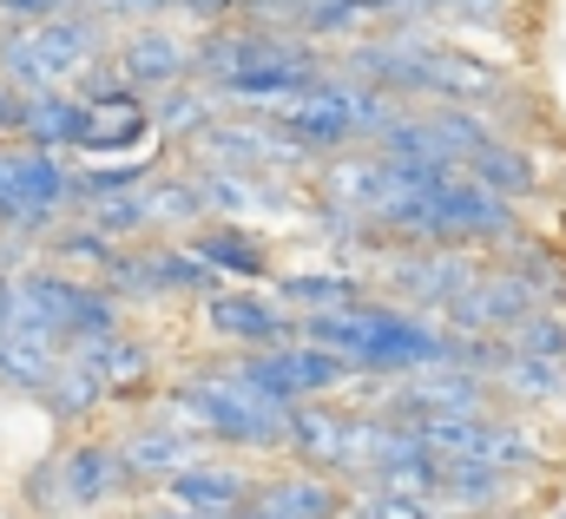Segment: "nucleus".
I'll use <instances>...</instances> for the list:
<instances>
[{"mask_svg": "<svg viewBox=\"0 0 566 519\" xmlns=\"http://www.w3.org/2000/svg\"><path fill=\"white\" fill-rule=\"evenodd\" d=\"M468 178L481 184V191H494V198H507V204H534L541 198V158H534V145H521V138H494L488 151H474L468 158Z\"/></svg>", "mask_w": 566, "mask_h": 519, "instance_id": "20", "label": "nucleus"}, {"mask_svg": "<svg viewBox=\"0 0 566 519\" xmlns=\"http://www.w3.org/2000/svg\"><path fill=\"white\" fill-rule=\"evenodd\" d=\"M20 131H27V93L0 80V145H20Z\"/></svg>", "mask_w": 566, "mask_h": 519, "instance_id": "36", "label": "nucleus"}, {"mask_svg": "<svg viewBox=\"0 0 566 519\" xmlns=\"http://www.w3.org/2000/svg\"><path fill=\"white\" fill-rule=\"evenodd\" d=\"M119 251H126V244H113V237L93 231L86 218H66V224L46 231L40 263H53V269H66V276H86V283H106V269L119 263Z\"/></svg>", "mask_w": 566, "mask_h": 519, "instance_id": "22", "label": "nucleus"}, {"mask_svg": "<svg viewBox=\"0 0 566 519\" xmlns=\"http://www.w3.org/2000/svg\"><path fill=\"white\" fill-rule=\"evenodd\" d=\"M494 389H501V401H507V414H534V407H566V369L514 356V362H507V369L494 375Z\"/></svg>", "mask_w": 566, "mask_h": 519, "instance_id": "28", "label": "nucleus"}, {"mask_svg": "<svg viewBox=\"0 0 566 519\" xmlns=\"http://www.w3.org/2000/svg\"><path fill=\"white\" fill-rule=\"evenodd\" d=\"M231 375L244 389H258L277 407H303V401H343L356 389V369L316 342H290V349H258V356H224Z\"/></svg>", "mask_w": 566, "mask_h": 519, "instance_id": "5", "label": "nucleus"}, {"mask_svg": "<svg viewBox=\"0 0 566 519\" xmlns=\"http://www.w3.org/2000/svg\"><path fill=\"white\" fill-rule=\"evenodd\" d=\"M139 20H178V0H126V27Z\"/></svg>", "mask_w": 566, "mask_h": 519, "instance_id": "38", "label": "nucleus"}, {"mask_svg": "<svg viewBox=\"0 0 566 519\" xmlns=\"http://www.w3.org/2000/svg\"><path fill=\"white\" fill-rule=\"evenodd\" d=\"M283 460L349 487V401H303V407H290Z\"/></svg>", "mask_w": 566, "mask_h": 519, "instance_id": "14", "label": "nucleus"}, {"mask_svg": "<svg viewBox=\"0 0 566 519\" xmlns=\"http://www.w3.org/2000/svg\"><path fill=\"white\" fill-rule=\"evenodd\" d=\"M145 198V218H151V237H191L211 211H205V191H198V178L178 165V158H165L158 165V178L139 191Z\"/></svg>", "mask_w": 566, "mask_h": 519, "instance_id": "21", "label": "nucleus"}, {"mask_svg": "<svg viewBox=\"0 0 566 519\" xmlns=\"http://www.w3.org/2000/svg\"><path fill=\"white\" fill-rule=\"evenodd\" d=\"M53 454H60V507H66V519H99V513H113V507L139 500V487H133L126 454H119L113 434L93 427V434L60 441Z\"/></svg>", "mask_w": 566, "mask_h": 519, "instance_id": "6", "label": "nucleus"}, {"mask_svg": "<svg viewBox=\"0 0 566 519\" xmlns=\"http://www.w3.org/2000/svg\"><path fill=\"white\" fill-rule=\"evenodd\" d=\"M258 519H343L349 513V487L310 467H264L258 474Z\"/></svg>", "mask_w": 566, "mask_h": 519, "instance_id": "15", "label": "nucleus"}, {"mask_svg": "<svg viewBox=\"0 0 566 519\" xmlns=\"http://www.w3.org/2000/svg\"><path fill=\"white\" fill-rule=\"evenodd\" d=\"M514 13V0H441V20H461V27H501Z\"/></svg>", "mask_w": 566, "mask_h": 519, "instance_id": "34", "label": "nucleus"}, {"mask_svg": "<svg viewBox=\"0 0 566 519\" xmlns=\"http://www.w3.org/2000/svg\"><path fill=\"white\" fill-rule=\"evenodd\" d=\"M145 145L158 151V131H151V99H113V106H86V145L73 165H113V158H139Z\"/></svg>", "mask_w": 566, "mask_h": 519, "instance_id": "17", "label": "nucleus"}, {"mask_svg": "<svg viewBox=\"0 0 566 519\" xmlns=\"http://www.w3.org/2000/svg\"><path fill=\"white\" fill-rule=\"evenodd\" d=\"M158 407H171L211 454H283L290 407L264 401L258 389H244L224 356L178 369L165 382V394H158Z\"/></svg>", "mask_w": 566, "mask_h": 519, "instance_id": "2", "label": "nucleus"}, {"mask_svg": "<svg viewBox=\"0 0 566 519\" xmlns=\"http://www.w3.org/2000/svg\"><path fill=\"white\" fill-rule=\"evenodd\" d=\"M66 369V349L46 342V336H27V329H7L0 336V389L20 394V401H40L46 382Z\"/></svg>", "mask_w": 566, "mask_h": 519, "instance_id": "23", "label": "nucleus"}, {"mask_svg": "<svg viewBox=\"0 0 566 519\" xmlns=\"http://www.w3.org/2000/svg\"><path fill=\"white\" fill-rule=\"evenodd\" d=\"M277 126L290 131V145H303L316 165L336 158V151H356L363 131H356V80L349 73H329L316 93H303L290 113H277Z\"/></svg>", "mask_w": 566, "mask_h": 519, "instance_id": "11", "label": "nucleus"}, {"mask_svg": "<svg viewBox=\"0 0 566 519\" xmlns=\"http://www.w3.org/2000/svg\"><path fill=\"white\" fill-rule=\"evenodd\" d=\"M527 494V480L481 467V460H441V487H434V513L441 519H488V513H514Z\"/></svg>", "mask_w": 566, "mask_h": 519, "instance_id": "16", "label": "nucleus"}, {"mask_svg": "<svg viewBox=\"0 0 566 519\" xmlns=\"http://www.w3.org/2000/svg\"><path fill=\"white\" fill-rule=\"evenodd\" d=\"M0 184H7V145H0Z\"/></svg>", "mask_w": 566, "mask_h": 519, "instance_id": "41", "label": "nucleus"}, {"mask_svg": "<svg viewBox=\"0 0 566 519\" xmlns=\"http://www.w3.org/2000/svg\"><path fill=\"white\" fill-rule=\"evenodd\" d=\"M126 303L106 289V283H86V276H66L53 263H33L13 276V329L27 336H46L60 349L73 342H93V336H113L126 329Z\"/></svg>", "mask_w": 566, "mask_h": 519, "instance_id": "3", "label": "nucleus"}, {"mask_svg": "<svg viewBox=\"0 0 566 519\" xmlns=\"http://www.w3.org/2000/svg\"><path fill=\"white\" fill-rule=\"evenodd\" d=\"M73 13V0H0V27H46Z\"/></svg>", "mask_w": 566, "mask_h": 519, "instance_id": "33", "label": "nucleus"}, {"mask_svg": "<svg viewBox=\"0 0 566 519\" xmlns=\"http://www.w3.org/2000/svg\"><path fill=\"white\" fill-rule=\"evenodd\" d=\"M191 40H198V33H185L178 20H139V27H119V40H113V66H119V80H126L139 99H158V93L198 80V66H191Z\"/></svg>", "mask_w": 566, "mask_h": 519, "instance_id": "10", "label": "nucleus"}, {"mask_svg": "<svg viewBox=\"0 0 566 519\" xmlns=\"http://www.w3.org/2000/svg\"><path fill=\"white\" fill-rule=\"evenodd\" d=\"M158 500L178 507V513H191V519H238L258 500V467L224 460V454H205V460H191Z\"/></svg>", "mask_w": 566, "mask_h": 519, "instance_id": "13", "label": "nucleus"}, {"mask_svg": "<svg viewBox=\"0 0 566 519\" xmlns=\"http://www.w3.org/2000/svg\"><path fill=\"white\" fill-rule=\"evenodd\" d=\"M185 251L198 263H211L224 283H238V289H271L283 276L277 263V244L258 231V224H231V218H205L191 237H185Z\"/></svg>", "mask_w": 566, "mask_h": 519, "instance_id": "12", "label": "nucleus"}, {"mask_svg": "<svg viewBox=\"0 0 566 519\" xmlns=\"http://www.w3.org/2000/svg\"><path fill=\"white\" fill-rule=\"evenodd\" d=\"M231 13H238V0H178V20H191V27H218Z\"/></svg>", "mask_w": 566, "mask_h": 519, "instance_id": "37", "label": "nucleus"}, {"mask_svg": "<svg viewBox=\"0 0 566 519\" xmlns=\"http://www.w3.org/2000/svg\"><path fill=\"white\" fill-rule=\"evenodd\" d=\"M20 145L53 151V158H80V145H86V106H80L73 93H33V99H27V131H20Z\"/></svg>", "mask_w": 566, "mask_h": 519, "instance_id": "24", "label": "nucleus"}, {"mask_svg": "<svg viewBox=\"0 0 566 519\" xmlns=\"http://www.w3.org/2000/svg\"><path fill=\"white\" fill-rule=\"evenodd\" d=\"M198 329L231 349V356H258V349H290L303 342V316L277 303V289H218L198 309Z\"/></svg>", "mask_w": 566, "mask_h": 519, "instance_id": "7", "label": "nucleus"}, {"mask_svg": "<svg viewBox=\"0 0 566 519\" xmlns=\"http://www.w3.org/2000/svg\"><path fill=\"white\" fill-rule=\"evenodd\" d=\"M303 342L343 356L356 369V382H402V375L454 362V336L434 316H416L389 296H369L343 316H303Z\"/></svg>", "mask_w": 566, "mask_h": 519, "instance_id": "1", "label": "nucleus"}, {"mask_svg": "<svg viewBox=\"0 0 566 519\" xmlns=\"http://www.w3.org/2000/svg\"><path fill=\"white\" fill-rule=\"evenodd\" d=\"M290 27L316 46H349V40L376 33V13H369V0H296Z\"/></svg>", "mask_w": 566, "mask_h": 519, "instance_id": "27", "label": "nucleus"}, {"mask_svg": "<svg viewBox=\"0 0 566 519\" xmlns=\"http://www.w3.org/2000/svg\"><path fill=\"white\" fill-rule=\"evenodd\" d=\"M507 342H514V356H527V362H554V369H566V309H534Z\"/></svg>", "mask_w": 566, "mask_h": 519, "instance_id": "29", "label": "nucleus"}, {"mask_svg": "<svg viewBox=\"0 0 566 519\" xmlns=\"http://www.w3.org/2000/svg\"><path fill=\"white\" fill-rule=\"evenodd\" d=\"M494 263H501V269H514L521 283H534L547 309H566V244L521 231L514 244H501V251H494Z\"/></svg>", "mask_w": 566, "mask_h": 519, "instance_id": "25", "label": "nucleus"}, {"mask_svg": "<svg viewBox=\"0 0 566 519\" xmlns=\"http://www.w3.org/2000/svg\"><path fill=\"white\" fill-rule=\"evenodd\" d=\"M231 20H244V27H290L296 20V0H238Z\"/></svg>", "mask_w": 566, "mask_h": 519, "instance_id": "35", "label": "nucleus"}, {"mask_svg": "<svg viewBox=\"0 0 566 519\" xmlns=\"http://www.w3.org/2000/svg\"><path fill=\"white\" fill-rule=\"evenodd\" d=\"M66 362H80L113 407H139L151 394H165V349L145 336V329H113V336H93V342H73Z\"/></svg>", "mask_w": 566, "mask_h": 519, "instance_id": "8", "label": "nucleus"}, {"mask_svg": "<svg viewBox=\"0 0 566 519\" xmlns=\"http://www.w3.org/2000/svg\"><path fill=\"white\" fill-rule=\"evenodd\" d=\"M99 407H113V401H106V389H99V382H93L80 362H66V369L46 382V394H40V414H46V421H53L66 441H73V434H93Z\"/></svg>", "mask_w": 566, "mask_h": 519, "instance_id": "26", "label": "nucleus"}, {"mask_svg": "<svg viewBox=\"0 0 566 519\" xmlns=\"http://www.w3.org/2000/svg\"><path fill=\"white\" fill-rule=\"evenodd\" d=\"M113 441H119V454H126V474H133L139 500H158V494L191 467V460H205V454H211V447H205V441L171 414V407H139Z\"/></svg>", "mask_w": 566, "mask_h": 519, "instance_id": "9", "label": "nucleus"}, {"mask_svg": "<svg viewBox=\"0 0 566 519\" xmlns=\"http://www.w3.org/2000/svg\"><path fill=\"white\" fill-rule=\"evenodd\" d=\"M224 119V99L205 86V80H185V86H171V93H158L151 99V131H158V145L178 158V151H191L205 131Z\"/></svg>", "mask_w": 566, "mask_h": 519, "instance_id": "19", "label": "nucleus"}, {"mask_svg": "<svg viewBox=\"0 0 566 519\" xmlns=\"http://www.w3.org/2000/svg\"><path fill=\"white\" fill-rule=\"evenodd\" d=\"M7 329H13V283L0 276V336H7Z\"/></svg>", "mask_w": 566, "mask_h": 519, "instance_id": "39", "label": "nucleus"}, {"mask_svg": "<svg viewBox=\"0 0 566 519\" xmlns=\"http://www.w3.org/2000/svg\"><path fill=\"white\" fill-rule=\"evenodd\" d=\"M20 507L33 519H66V507H60V454H53V447L27 460V474H20Z\"/></svg>", "mask_w": 566, "mask_h": 519, "instance_id": "30", "label": "nucleus"}, {"mask_svg": "<svg viewBox=\"0 0 566 519\" xmlns=\"http://www.w3.org/2000/svg\"><path fill=\"white\" fill-rule=\"evenodd\" d=\"M106 289L133 309H171V303H211L218 289H231L211 263H198L185 251V237H145V244H126L119 263L106 269Z\"/></svg>", "mask_w": 566, "mask_h": 519, "instance_id": "4", "label": "nucleus"}, {"mask_svg": "<svg viewBox=\"0 0 566 519\" xmlns=\"http://www.w3.org/2000/svg\"><path fill=\"white\" fill-rule=\"evenodd\" d=\"M271 289H277V303H290L296 316H343V309H356V303L376 296L369 276H356V269H329V263H316V269H283Z\"/></svg>", "mask_w": 566, "mask_h": 519, "instance_id": "18", "label": "nucleus"}, {"mask_svg": "<svg viewBox=\"0 0 566 519\" xmlns=\"http://www.w3.org/2000/svg\"><path fill=\"white\" fill-rule=\"evenodd\" d=\"M73 99H80V106H113V99H133V86L119 80V66H113V53H106L99 66H86V73L73 80Z\"/></svg>", "mask_w": 566, "mask_h": 519, "instance_id": "32", "label": "nucleus"}, {"mask_svg": "<svg viewBox=\"0 0 566 519\" xmlns=\"http://www.w3.org/2000/svg\"><path fill=\"white\" fill-rule=\"evenodd\" d=\"M139 519H191V513H178V507H151V513H139Z\"/></svg>", "mask_w": 566, "mask_h": 519, "instance_id": "40", "label": "nucleus"}, {"mask_svg": "<svg viewBox=\"0 0 566 519\" xmlns=\"http://www.w3.org/2000/svg\"><path fill=\"white\" fill-rule=\"evenodd\" d=\"M343 519H441V513H434L428 500H396V494H369V487H356Z\"/></svg>", "mask_w": 566, "mask_h": 519, "instance_id": "31", "label": "nucleus"}, {"mask_svg": "<svg viewBox=\"0 0 566 519\" xmlns=\"http://www.w3.org/2000/svg\"><path fill=\"white\" fill-rule=\"evenodd\" d=\"M27 519H33V513H27Z\"/></svg>", "mask_w": 566, "mask_h": 519, "instance_id": "42", "label": "nucleus"}]
</instances>
